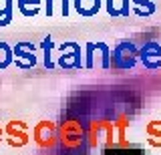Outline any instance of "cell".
I'll return each instance as SVG.
<instances>
[{
	"label": "cell",
	"instance_id": "277c9868",
	"mask_svg": "<svg viewBox=\"0 0 161 155\" xmlns=\"http://www.w3.org/2000/svg\"><path fill=\"white\" fill-rule=\"evenodd\" d=\"M60 139H63V143L67 145L69 149H75V147H79V145H80V141H83V129H79L77 123H69L67 127L63 125Z\"/></svg>",
	"mask_w": 161,
	"mask_h": 155
},
{
	"label": "cell",
	"instance_id": "8fae6325",
	"mask_svg": "<svg viewBox=\"0 0 161 155\" xmlns=\"http://www.w3.org/2000/svg\"><path fill=\"white\" fill-rule=\"evenodd\" d=\"M12 51L8 48L6 42H0V69H6L10 63H12Z\"/></svg>",
	"mask_w": 161,
	"mask_h": 155
},
{
	"label": "cell",
	"instance_id": "30bf717a",
	"mask_svg": "<svg viewBox=\"0 0 161 155\" xmlns=\"http://www.w3.org/2000/svg\"><path fill=\"white\" fill-rule=\"evenodd\" d=\"M12 18V0H0V26H6Z\"/></svg>",
	"mask_w": 161,
	"mask_h": 155
},
{
	"label": "cell",
	"instance_id": "7a4b0ae2",
	"mask_svg": "<svg viewBox=\"0 0 161 155\" xmlns=\"http://www.w3.org/2000/svg\"><path fill=\"white\" fill-rule=\"evenodd\" d=\"M139 57H141V63H143L147 69H159L161 67V47H159V42L157 41H149L143 48H141Z\"/></svg>",
	"mask_w": 161,
	"mask_h": 155
},
{
	"label": "cell",
	"instance_id": "7c38bea8",
	"mask_svg": "<svg viewBox=\"0 0 161 155\" xmlns=\"http://www.w3.org/2000/svg\"><path fill=\"white\" fill-rule=\"evenodd\" d=\"M147 131H149V143L151 145H161V131H155V127L153 125H149L147 127Z\"/></svg>",
	"mask_w": 161,
	"mask_h": 155
},
{
	"label": "cell",
	"instance_id": "9c48e42d",
	"mask_svg": "<svg viewBox=\"0 0 161 155\" xmlns=\"http://www.w3.org/2000/svg\"><path fill=\"white\" fill-rule=\"evenodd\" d=\"M40 8V0H18V10L24 16H34Z\"/></svg>",
	"mask_w": 161,
	"mask_h": 155
},
{
	"label": "cell",
	"instance_id": "8992f818",
	"mask_svg": "<svg viewBox=\"0 0 161 155\" xmlns=\"http://www.w3.org/2000/svg\"><path fill=\"white\" fill-rule=\"evenodd\" d=\"M101 8V0H75V10L80 16H93Z\"/></svg>",
	"mask_w": 161,
	"mask_h": 155
},
{
	"label": "cell",
	"instance_id": "4fadbf2b",
	"mask_svg": "<svg viewBox=\"0 0 161 155\" xmlns=\"http://www.w3.org/2000/svg\"><path fill=\"white\" fill-rule=\"evenodd\" d=\"M0 141H2V129H0Z\"/></svg>",
	"mask_w": 161,
	"mask_h": 155
},
{
	"label": "cell",
	"instance_id": "3957f363",
	"mask_svg": "<svg viewBox=\"0 0 161 155\" xmlns=\"http://www.w3.org/2000/svg\"><path fill=\"white\" fill-rule=\"evenodd\" d=\"M14 57H16V64L22 69H28V67H34L36 63V57H34V47L30 42H20L16 44L14 48Z\"/></svg>",
	"mask_w": 161,
	"mask_h": 155
},
{
	"label": "cell",
	"instance_id": "ba28073f",
	"mask_svg": "<svg viewBox=\"0 0 161 155\" xmlns=\"http://www.w3.org/2000/svg\"><path fill=\"white\" fill-rule=\"evenodd\" d=\"M6 133L10 135V137H8L10 145H14V147H22V145H26V141H28V135H26V131H24V129H20V131H16L12 123L8 125Z\"/></svg>",
	"mask_w": 161,
	"mask_h": 155
},
{
	"label": "cell",
	"instance_id": "5b68a950",
	"mask_svg": "<svg viewBox=\"0 0 161 155\" xmlns=\"http://www.w3.org/2000/svg\"><path fill=\"white\" fill-rule=\"evenodd\" d=\"M54 137H57V135H54V127L48 121L36 125V129H34V139H36V143L44 149H48V147L54 145Z\"/></svg>",
	"mask_w": 161,
	"mask_h": 155
},
{
	"label": "cell",
	"instance_id": "52a82bcc",
	"mask_svg": "<svg viewBox=\"0 0 161 155\" xmlns=\"http://www.w3.org/2000/svg\"><path fill=\"white\" fill-rule=\"evenodd\" d=\"M58 64L63 69H79L80 64H83V61H80V51L79 47L75 48V53H64L63 51V57L58 58Z\"/></svg>",
	"mask_w": 161,
	"mask_h": 155
},
{
	"label": "cell",
	"instance_id": "6da1fadb",
	"mask_svg": "<svg viewBox=\"0 0 161 155\" xmlns=\"http://www.w3.org/2000/svg\"><path fill=\"white\" fill-rule=\"evenodd\" d=\"M135 57H139V54H137V51H135L133 44L121 42L119 47L115 48V53H113L111 67H115V69H129V67H133V64H135V61H137Z\"/></svg>",
	"mask_w": 161,
	"mask_h": 155
}]
</instances>
